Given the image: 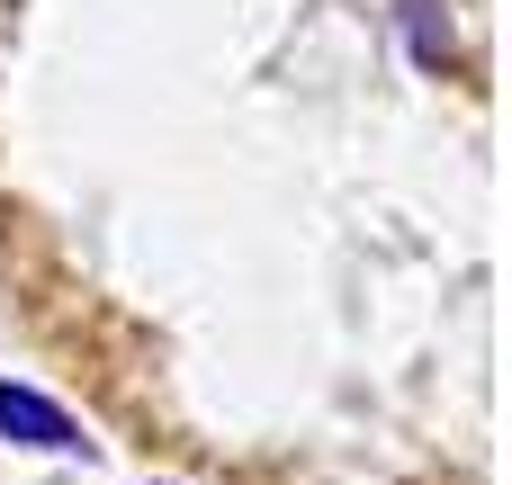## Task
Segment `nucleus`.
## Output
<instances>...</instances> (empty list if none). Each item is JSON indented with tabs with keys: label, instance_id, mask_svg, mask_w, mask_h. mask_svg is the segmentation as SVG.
I'll list each match as a JSON object with an SVG mask.
<instances>
[{
	"label": "nucleus",
	"instance_id": "obj_1",
	"mask_svg": "<svg viewBox=\"0 0 512 485\" xmlns=\"http://www.w3.org/2000/svg\"><path fill=\"white\" fill-rule=\"evenodd\" d=\"M0 441L36 450V459H90V432L45 387H27V378H0Z\"/></svg>",
	"mask_w": 512,
	"mask_h": 485
},
{
	"label": "nucleus",
	"instance_id": "obj_2",
	"mask_svg": "<svg viewBox=\"0 0 512 485\" xmlns=\"http://www.w3.org/2000/svg\"><path fill=\"white\" fill-rule=\"evenodd\" d=\"M396 18H405V36H414V63H450V18H441V0H396Z\"/></svg>",
	"mask_w": 512,
	"mask_h": 485
}]
</instances>
